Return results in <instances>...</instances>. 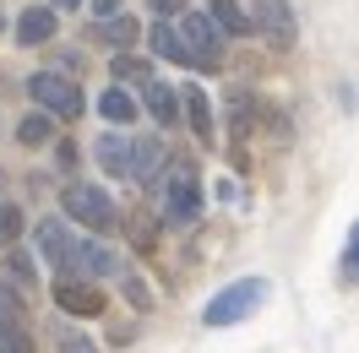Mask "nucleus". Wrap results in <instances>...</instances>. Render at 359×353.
<instances>
[{
    "label": "nucleus",
    "instance_id": "obj_1",
    "mask_svg": "<svg viewBox=\"0 0 359 353\" xmlns=\"http://www.w3.org/2000/svg\"><path fill=\"white\" fill-rule=\"evenodd\" d=\"M262 305H267V283H262V277H240V283L218 288V293L207 299L202 321L207 326H240V321H250Z\"/></svg>",
    "mask_w": 359,
    "mask_h": 353
},
{
    "label": "nucleus",
    "instance_id": "obj_2",
    "mask_svg": "<svg viewBox=\"0 0 359 353\" xmlns=\"http://www.w3.org/2000/svg\"><path fill=\"white\" fill-rule=\"evenodd\" d=\"M60 207H66V218L82 223L88 234H109V228H120V212H114L109 191H98V185H88V179H71L66 191H60Z\"/></svg>",
    "mask_w": 359,
    "mask_h": 353
},
{
    "label": "nucleus",
    "instance_id": "obj_3",
    "mask_svg": "<svg viewBox=\"0 0 359 353\" xmlns=\"http://www.w3.org/2000/svg\"><path fill=\"white\" fill-rule=\"evenodd\" d=\"M27 92H33L39 114H49V120H76V114L88 109L82 88H76L71 76H60V71H33V76H27Z\"/></svg>",
    "mask_w": 359,
    "mask_h": 353
},
{
    "label": "nucleus",
    "instance_id": "obj_4",
    "mask_svg": "<svg viewBox=\"0 0 359 353\" xmlns=\"http://www.w3.org/2000/svg\"><path fill=\"white\" fill-rule=\"evenodd\" d=\"M175 39H180V55H185V66L196 71H218V27L207 22V11H185L175 17Z\"/></svg>",
    "mask_w": 359,
    "mask_h": 353
},
{
    "label": "nucleus",
    "instance_id": "obj_5",
    "mask_svg": "<svg viewBox=\"0 0 359 353\" xmlns=\"http://www.w3.org/2000/svg\"><path fill=\"white\" fill-rule=\"evenodd\" d=\"M163 218L175 228H191L202 218V179L191 169H169V179H163Z\"/></svg>",
    "mask_w": 359,
    "mask_h": 353
},
{
    "label": "nucleus",
    "instance_id": "obj_6",
    "mask_svg": "<svg viewBox=\"0 0 359 353\" xmlns=\"http://www.w3.org/2000/svg\"><path fill=\"white\" fill-rule=\"evenodd\" d=\"M55 310H66V315H76V321H98L104 315V293H98V283H82V277H60L55 283Z\"/></svg>",
    "mask_w": 359,
    "mask_h": 353
},
{
    "label": "nucleus",
    "instance_id": "obj_7",
    "mask_svg": "<svg viewBox=\"0 0 359 353\" xmlns=\"http://www.w3.org/2000/svg\"><path fill=\"white\" fill-rule=\"evenodd\" d=\"M250 27H262L272 49H294V39H299L289 0H256V17H250Z\"/></svg>",
    "mask_w": 359,
    "mask_h": 353
},
{
    "label": "nucleus",
    "instance_id": "obj_8",
    "mask_svg": "<svg viewBox=\"0 0 359 353\" xmlns=\"http://www.w3.org/2000/svg\"><path fill=\"white\" fill-rule=\"evenodd\" d=\"M76 234H71V223H39V250H44L49 266H60V272H76Z\"/></svg>",
    "mask_w": 359,
    "mask_h": 353
},
{
    "label": "nucleus",
    "instance_id": "obj_9",
    "mask_svg": "<svg viewBox=\"0 0 359 353\" xmlns=\"http://www.w3.org/2000/svg\"><path fill=\"white\" fill-rule=\"evenodd\" d=\"M163 169V141L158 136H131V153H126V179L131 185H153Z\"/></svg>",
    "mask_w": 359,
    "mask_h": 353
},
{
    "label": "nucleus",
    "instance_id": "obj_10",
    "mask_svg": "<svg viewBox=\"0 0 359 353\" xmlns=\"http://www.w3.org/2000/svg\"><path fill=\"white\" fill-rule=\"evenodd\" d=\"M55 27H60V11H55V6H27L22 17H17V44L39 49V44L55 39Z\"/></svg>",
    "mask_w": 359,
    "mask_h": 353
},
{
    "label": "nucleus",
    "instance_id": "obj_11",
    "mask_svg": "<svg viewBox=\"0 0 359 353\" xmlns=\"http://www.w3.org/2000/svg\"><path fill=\"white\" fill-rule=\"evenodd\" d=\"M180 109H185V120H191V136H196L202 147H212V141H218V131H212V104H207V92H202V88H185Z\"/></svg>",
    "mask_w": 359,
    "mask_h": 353
},
{
    "label": "nucleus",
    "instance_id": "obj_12",
    "mask_svg": "<svg viewBox=\"0 0 359 353\" xmlns=\"http://www.w3.org/2000/svg\"><path fill=\"white\" fill-rule=\"evenodd\" d=\"M207 22L218 33H229V39H240V33H250V11L240 0H207Z\"/></svg>",
    "mask_w": 359,
    "mask_h": 353
},
{
    "label": "nucleus",
    "instance_id": "obj_13",
    "mask_svg": "<svg viewBox=\"0 0 359 353\" xmlns=\"http://www.w3.org/2000/svg\"><path fill=\"white\" fill-rule=\"evenodd\" d=\"M142 98H147V114H153L158 125H175L180 120V92L169 82H142Z\"/></svg>",
    "mask_w": 359,
    "mask_h": 353
},
{
    "label": "nucleus",
    "instance_id": "obj_14",
    "mask_svg": "<svg viewBox=\"0 0 359 353\" xmlns=\"http://www.w3.org/2000/svg\"><path fill=\"white\" fill-rule=\"evenodd\" d=\"M76 272H93V277H114V272H120V256H114L109 244L88 240V244H76Z\"/></svg>",
    "mask_w": 359,
    "mask_h": 353
},
{
    "label": "nucleus",
    "instance_id": "obj_15",
    "mask_svg": "<svg viewBox=\"0 0 359 353\" xmlns=\"http://www.w3.org/2000/svg\"><path fill=\"white\" fill-rule=\"evenodd\" d=\"M98 169L104 174H114V179H126V153H131V136H120V131H109V136H98Z\"/></svg>",
    "mask_w": 359,
    "mask_h": 353
},
{
    "label": "nucleus",
    "instance_id": "obj_16",
    "mask_svg": "<svg viewBox=\"0 0 359 353\" xmlns=\"http://www.w3.org/2000/svg\"><path fill=\"white\" fill-rule=\"evenodd\" d=\"M98 114L109 125H126V120H136V98L126 88H109V92H98Z\"/></svg>",
    "mask_w": 359,
    "mask_h": 353
},
{
    "label": "nucleus",
    "instance_id": "obj_17",
    "mask_svg": "<svg viewBox=\"0 0 359 353\" xmlns=\"http://www.w3.org/2000/svg\"><path fill=\"white\" fill-rule=\"evenodd\" d=\"M93 33H98V39H104V44H114V49H126L136 39V22L131 17H120V11H114V17H104V22L93 27Z\"/></svg>",
    "mask_w": 359,
    "mask_h": 353
},
{
    "label": "nucleus",
    "instance_id": "obj_18",
    "mask_svg": "<svg viewBox=\"0 0 359 353\" xmlns=\"http://www.w3.org/2000/svg\"><path fill=\"white\" fill-rule=\"evenodd\" d=\"M0 353H39L22 321H6V315H0Z\"/></svg>",
    "mask_w": 359,
    "mask_h": 353
},
{
    "label": "nucleus",
    "instance_id": "obj_19",
    "mask_svg": "<svg viewBox=\"0 0 359 353\" xmlns=\"http://www.w3.org/2000/svg\"><path fill=\"white\" fill-rule=\"evenodd\" d=\"M49 131H55V120H49V114H27L22 125H17V141H22V147H44Z\"/></svg>",
    "mask_w": 359,
    "mask_h": 353
},
{
    "label": "nucleus",
    "instance_id": "obj_20",
    "mask_svg": "<svg viewBox=\"0 0 359 353\" xmlns=\"http://www.w3.org/2000/svg\"><path fill=\"white\" fill-rule=\"evenodd\" d=\"M109 71L120 76V82H153V66H147V60H136V55H114Z\"/></svg>",
    "mask_w": 359,
    "mask_h": 353
},
{
    "label": "nucleus",
    "instance_id": "obj_21",
    "mask_svg": "<svg viewBox=\"0 0 359 353\" xmlns=\"http://www.w3.org/2000/svg\"><path fill=\"white\" fill-rule=\"evenodd\" d=\"M147 39H153V49L163 55V60L185 66V55H180V39H175V27H169V22H153V33H147Z\"/></svg>",
    "mask_w": 359,
    "mask_h": 353
},
{
    "label": "nucleus",
    "instance_id": "obj_22",
    "mask_svg": "<svg viewBox=\"0 0 359 353\" xmlns=\"http://www.w3.org/2000/svg\"><path fill=\"white\" fill-rule=\"evenodd\" d=\"M126 223H131V244H136V250H153V240H158V223L147 218V212H131Z\"/></svg>",
    "mask_w": 359,
    "mask_h": 353
},
{
    "label": "nucleus",
    "instance_id": "obj_23",
    "mask_svg": "<svg viewBox=\"0 0 359 353\" xmlns=\"http://www.w3.org/2000/svg\"><path fill=\"white\" fill-rule=\"evenodd\" d=\"M17 234H22V212H17L11 201H0V244L11 250V244H17Z\"/></svg>",
    "mask_w": 359,
    "mask_h": 353
},
{
    "label": "nucleus",
    "instance_id": "obj_24",
    "mask_svg": "<svg viewBox=\"0 0 359 353\" xmlns=\"http://www.w3.org/2000/svg\"><path fill=\"white\" fill-rule=\"evenodd\" d=\"M55 342H60V353H98V348L88 342V337H82V331H71V326H60V331H55Z\"/></svg>",
    "mask_w": 359,
    "mask_h": 353
},
{
    "label": "nucleus",
    "instance_id": "obj_25",
    "mask_svg": "<svg viewBox=\"0 0 359 353\" xmlns=\"http://www.w3.org/2000/svg\"><path fill=\"white\" fill-rule=\"evenodd\" d=\"M126 299H131L136 310H153V288L142 283V277H126Z\"/></svg>",
    "mask_w": 359,
    "mask_h": 353
},
{
    "label": "nucleus",
    "instance_id": "obj_26",
    "mask_svg": "<svg viewBox=\"0 0 359 353\" xmlns=\"http://www.w3.org/2000/svg\"><path fill=\"white\" fill-rule=\"evenodd\" d=\"M229 120H234V131H245V125H250V98H245V92L229 98Z\"/></svg>",
    "mask_w": 359,
    "mask_h": 353
},
{
    "label": "nucleus",
    "instance_id": "obj_27",
    "mask_svg": "<svg viewBox=\"0 0 359 353\" xmlns=\"http://www.w3.org/2000/svg\"><path fill=\"white\" fill-rule=\"evenodd\" d=\"M6 266H11V272H17V283H33V266H27L22 256H11V261H6Z\"/></svg>",
    "mask_w": 359,
    "mask_h": 353
},
{
    "label": "nucleus",
    "instance_id": "obj_28",
    "mask_svg": "<svg viewBox=\"0 0 359 353\" xmlns=\"http://www.w3.org/2000/svg\"><path fill=\"white\" fill-rule=\"evenodd\" d=\"M114 11H120V0H93V17H98V22H104V17H114Z\"/></svg>",
    "mask_w": 359,
    "mask_h": 353
},
{
    "label": "nucleus",
    "instance_id": "obj_29",
    "mask_svg": "<svg viewBox=\"0 0 359 353\" xmlns=\"http://www.w3.org/2000/svg\"><path fill=\"white\" fill-rule=\"evenodd\" d=\"M158 11H180V0H153Z\"/></svg>",
    "mask_w": 359,
    "mask_h": 353
},
{
    "label": "nucleus",
    "instance_id": "obj_30",
    "mask_svg": "<svg viewBox=\"0 0 359 353\" xmlns=\"http://www.w3.org/2000/svg\"><path fill=\"white\" fill-rule=\"evenodd\" d=\"M71 6H76V0H60V11H71Z\"/></svg>",
    "mask_w": 359,
    "mask_h": 353
}]
</instances>
